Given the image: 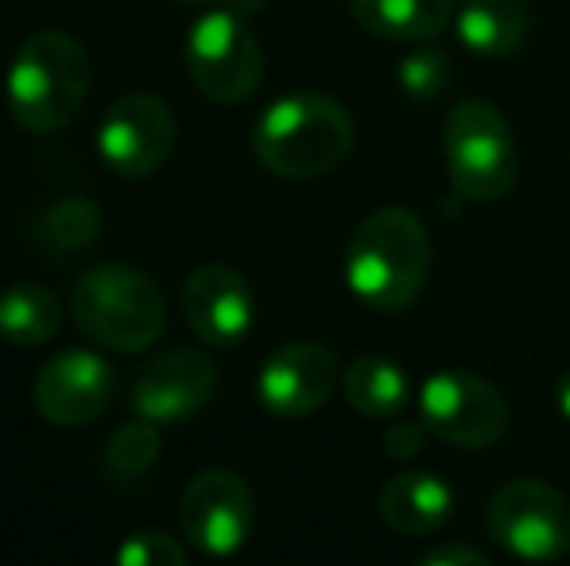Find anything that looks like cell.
Instances as JSON below:
<instances>
[{
    "instance_id": "cell-1",
    "label": "cell",
    "mask_w": 570,
    "mask_h": 566,
    "mask_svg": "<svg viewBox=\"0 0 570 566\" xmlns=\"http://www.w3.org/2000/svg\"><path fill=\"white\" fill-rule=\"evenodd\" d=\"M90 93V54L70 31H31L16 47L4 75V101L23 132H62Z\"/></svg>"
},
{
    "instance_id": "cell-2",
    "label": "cell",
    "mask_w": 570,
    "mask_h": 566,
    "mask_svg": "<svg viewBox=\"0 0 570 566\" xmlns=\"http://www.w3.org/2000/svg\"><path fill=\"white\" fill-rule=\"evenodd\" d=\"M431 272V237L412 210L384 206L353 229L345 245V284L365 307L404 310Z\"/></svg>"
},
{
    "instance_id": "cell-3",
    "label": "cell",
    "mask_w": 570,
    "mask_h": 566,
    "mask_svg": "<svg viewBox=\"0 0 570 566\" xmlns=\"http://www.w3.org/2000/svg\"><path fill=\"white\" fill-rule=\"evenodd\" d=\"M353 148L350 113L326 93H287L253 125V151L272 175L318 179L342 167Z\"/></svg>"
},
{
    "instance_id": "cell-4",
    "label": "cell",
    "mask_w": 570,
    "mask_h": 566,
    "mask_svg": "<svg viewBox=\"0 0 570 566\" xmlns=\"http://www.w3.org/2000/svg\"><path fill=\"white\" fill-rule=\"evenodd\" d=\"M70 310L86 338L117 354H140L167 330V299L151 276L128 265H94L78 276Z\"/></svg>"
},
{
    "instance_id": "cell-5",
    "label": "cell",
    "mask_w": 570,
    "mask_h": 566,
    "mask_svg": "<svg viewBox=\"0 0 570 566\" xmlns=\"http://www.w3.org/2000/svg\"><path fill=\"white\" fill-rule=\"evenodd\" d=\"M451 187L465 202H497L517 182V143L504 113L485 98L451 106L443 125Z\"/></svg>"
},
{
    "instance_id": "cell-6",
    "label": "cell",
    "mask_w": 570,
    "mask_h": 566,
    "mask_svg": "<svg viewBox=\"0 0 570 566\" xmlns=\"http://www.w3.org/2000/svg\"><path fill=\"white\" fill-rule=\"evenodd\" d=\"M183 62H187L195 90L218 106L248 101L264 75L261 39L248 28V16L229 12V8H206L190 23Z\"/></svg>"
},
{
    "instance_id": "cell-7",
    "label": "cell",
    "mask_w": 570,
    "mask_h": 566,
    "mask_svg": "<svg viewBox=\"0 0 570 566\" xmlns=\"http://www.w3.org/2000/svg\"><path fill=\"white\" fill-rule=\"evenodd\" d=\"M485 524L489 536L517 559L551 563L570 552V500L535 477H517L497 489Z\"/></svg>"
},
{
    "instance_id": "cell-8",
    "label": "cell",
    "mask_w": 570,
    "mask_h": 566,
    "mask_svg": "<svg viewBox=\"0 0 570 566\" xmlns=\"http://www.w3.org/2000/svg\"><path fill=\"white\" fill-rule=\"evenodd\" d=\"M256 497L237 469L210 466L190 477L179 500V532L195 552L226 559L253 536Z\"/></svg>"
},
{
    "instance_id": "cell-9",
    "label": "cell",
    "mask_w": 570,
    "mask_h": 566,
    "mask_svg": "<svg viewBox=\"0 0 570 566\" xmlns=\"http://www.w3.org/2000/svg\"><path fill=\"white\" fill-rule=\"evenodd\" d=\"M420 416L431 435L462 450H485L509 430V404L493 380L478 373H435L420 388Z\"/></svg>"
},
{
    "instance_id": "cell-10",
    "label": "cell",
    "mask_w": 570,
    "mask_h": 566,
    "mask_svg": "<svg viewBox=\"0 0 570 566\" xmlns=\"http://www.w3.org/2000/svg\"><path fill=\"white\" fill-rule=\"evenodd\" d=\"M179 125L159 93H125L98 125V156L120 179H148L171 159Z\"/></svg>"
},
{
    "instance_id": "cell-11",
    "label": "cell",
    "mask_w": 570,
    "mask_h": 566,
    "mask_svg": "<svg viewBox=\"0 0 570 566\" xmlns=\"http://www.w3.org/2000/svg\"><path fill=\"white\" fill-rule=\"evenodd\" d=\"M114 369L94 349H67L39 365L31 380V404L55 427H86L101 419L114 400Z\"/></svg>"
},
{
    "instance_id": "cell-12",
    "label": "cell",
    "mask_w": 570,
    "mask_h": 566,
    "mask_svg": "<svg viewBox=\"0 0 570 566\" xmlns=\"http://www.w3.org/2000/svg\"><path fill=\"white\" fill-rule=\"evenodd\" d=\"M218 393V365L203 349H164L132 385V411L151 424H187Z\"/></svg>"
},
{
    "instance_id": "cell-13",
    "label": "cell",
    "mask_w": 570,
    "mask_h": 566,
    "mask_svg": "<svg viewBox=\"0 0 570 566\" xmlns=\"http://www.w3.org/2000/svg\"><path fill=\"white\" fill-rule=\"evenodd\" d=\"M334 385H338V361L331 349L318 341H292L264 361L256 377V396L268 416L307 419L331 400Z\"/></svg>"
},
{
    "instance_id": "cell-14",
    "label": "cell",
    "mask_w": 570,
    "mask_h": 566,
    "mask_svg": "<svg viewBox=\"0 0 570 566\" xmlns=\"http://www.w3.org/2000/svg\"><path fill=\"white\" fill-rule=\"evenodd\" d=\"M183 318L190 334L210 349H229L248 338L256 299L245 276L229 265H203L183 284Z\"/></svg>"
},
{
    "instance_id": "cell-15",
    "label": "cell",
    "mask_w": 570,
    "mask_h": 566,
    "mask_svg": "<svg viewBox=\"0 0 570 566\" xmlns=\"http://www.w3.org/2000/svg\"><path fill=\"white\" fill-rule=\"evenodd\" d=\"M454 513V493L446 481H439L428 469L396 474L381 489V516L400 536H431Z\"/></svg>"
},
{
    "instance_id": "cell-16",
    "label": "cell",
    "mask_w": 570,
    "mask_h": 566,
    "mask_svg": "<svg viewBox=\"0 0 570 566\" xmlns=\"http://www.w3.org/2000/svg\"><path fill=\"white\" fill-rule=\"evenodd\" d=\"M357 23L392 43H428L446 28L454 0H350Z\"/></svg>"
},
{
    "instance_id": "cell-17",
    "label": "cell",
    "mask_w": 570,
    "mask_h": 566,
    "mask_svg": "<svg viewBox=\"0 0 570 566\" xmlns=\"http://www.w3.org/2000/svg\"><path fill=\"white\" fill-rule=\"evenodd\" d=\"M532 12L524 0H465L458 12V39L473 54L504 59L528 39Z\"/></svg>"
},
{
    "instance_id": "cell-18",
    "label": "cell",
    "mask_w": 570,
    "mask_h": 566,
    "mask_svg": "<svg viewBox=\"0 0 570 566\" xmlns=\"http://www.w3.org/2000/svg\"><path fill=\"white\" fill-rule=\"evenodd\" d=\"M59 322H62L59 295L47 284L20 280L0 291V338L8 346H20V349L43 346V341H51L59 334Z\"/></svg>"
},
{
    "instance_id": "cell-19",
    "label": "cell",
    "mask_w": 570,
    "mask_h": 566,
    "mask_svg": "<svg viewBox=\"0 0 570 566\" xmlns=\"http://www.w3.org/2000/svg\"><path fill=\"white\" fill-rule=\"evenodd\" d=\"M342 393L357 416L365 419H392L407 408V377L396 361L381 354H361L342 373Z\"/></svg>"
},
{
    "instance_id": "cell-20",
    "label": "cell",
    "mask_w": 570,
    "mask_h": 566,
    "mask_svg": "<svg viewBox=\"0 0 570 566\" xmlns=\"http://www.w3.org/2000/svg\"><path fill=\"white\" fill-rule=\"evenodd\" d=\"M159 450H164V438H159V424L136 416L128 424H120L106 443V458L101 469L109 474V481H140L144 474H151Z\"/></svg>"
},
{
    "instance_id": "cell-21",
    "label": "cell",
    "mask_w": 570,
    "mask_h": 566,
    "mask_svg": "<svg viewBox=\"0 0 570 566\" xmlns=\"http://www.w3.org/2000/svg\"><path fill=\"white\" fill-rule=\"evenodd\" d=\"M101 210L90 202V198H59V202L47 210L43 226H39V234H43V245L55 252H82L90 249L94 241L101 237Z\"/></svg>"
},
{
    "instance_id": "cell-22",
    "label": "cell",
    "mask_w": 570,
    "mask_h": 566,
    "mask_svg": "<svg viewBox=\"0 0 570 566\" xmlns=\"http://www.w3.org/2000/svg\"><path fill=\"white\" fill-rule=\"evenodd\" d=\"M446 82H451V54L446 51L423 47V51L407 54V59L400 62V90H404L407 98L435 101L439 93L446 90Z\"/></svg>"
},
{
    "instance_id": "cell-23",
    "label": "cell",
    "mask_w": 570,
    "mask_h": 566,
    "mask_svg": "<svg viewBox=\"0 0 570 566\" xmlns=\"http://www.w3.org/2000/svg\"><path fill=\"white\" fill-rule=\"evenodd\" d=\"M114 563L120 566H187V547L167 532H132L125 544H117Z\"/></svg>"
},
{
    "instance_id": "cell-24",
    "label": "cell",
    "mask_w": 570,
    "mask_h": 566,
    "mask_svg": "<svg viewBox=\"0 0 570 566\" xmlns=\"http://www.w3.org/2000/svg\"><path fill=\"white\" fill-rule=\"evenodd\" d=\"M428 435H431L428 419H420V424L404 419V424L389 427V435H384V450H389V458L407 461V458H415L423 446H428Z\"/></svg>"
},
{
    "instance_id": "cell-25",
    "label": "cell",
    "mask_w": 570,
    "mask_h": 566,
    "mask_svg": "<svg viewBox=\"0 0 570 566\" xmlns=\"http://www.w3.org/2000/svg\"><path fill=\"white\" fill-rule=\"evenodd\" d=\"M423 563L428 566H489V555L465 544H446V547H435L431 555H423Z\"/></svg>"
},
{
    "instance_id": "cell-26",
    "label": "cell",
    "mask_w": 570,
    "mask_h": 566,
    "mask_svg": "<svg viewBox=\"0 0 570 566\" xmlns=\"http://www.w3.org/2000/svg\"><path fill=\"white\" fill-rule=\"evenodd\" d=\"M179 8H229V12H240V16H256L261 8H268V0H171Z\"/></svg>"
},
{
    "instance_id": "cell-27",
    "label": "cell",
    "mask_w": 570,
    "mask_h": 566,
    "mask_svg": "<svg viewBox=\"0 0 570 566\" xmlns=\"http://www.w3.org/2000/svg\"><path fill=\"white\" fill-rule=\"evenodd\" d=\"M556 400H559V411L570 419V373L563 380H559V388H556Z\"/></svg>"
}]
</instances>
